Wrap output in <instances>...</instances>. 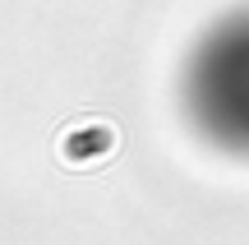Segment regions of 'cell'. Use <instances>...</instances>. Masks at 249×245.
Wrapping results in <instances>:
<instances>
[{
  "mask_svg": "<svg viewBox=\"0 0 249 245\" xmlns=\"http://www.w3.org/2000/svg\"><path fill=\"white\" fill-rule=\"evenodd\" d=\"M120 134L111 120H79L60 134V162L65 167H97L107 157H116Z\"/></svg>",
  "mask_w": 249,
  "mask_h": 245,
  "instance_id": "obj_1",
  "label": "cell"
}]
</instances>
